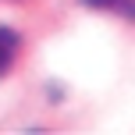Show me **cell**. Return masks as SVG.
<instances>
[{
  "label": "cell",
  "mask_w": 135,
  "mask_h": 135,
  "mask_svg": "<svg viewBox=\"0 0 135 135\" xmlns=\"http://www.w3.org/2000/svg\"><path fill=\"white\" fill-rule=\"evenodd\" d=\"M18 50H21V36L14 32V28H4V25H0V75L14 64Z\"/></svg>",
  "instance_id": "cell-1"
},
{
  "label": "cell",
  "mask_w": 135,
  "mask_h": 135,
  "mask_svg": "<svg viewBox=\"0 0 135 135\" xmlns=\"http://www.w3.org/2000/svg\"><path fill=\"white\" fill-rule=\"evenodd\" d=\"M85 7H96V11H114L121 18L135 21V0H82Z\"/></svg>",
  "instance_id": "cell-2"
}]
</instances>
